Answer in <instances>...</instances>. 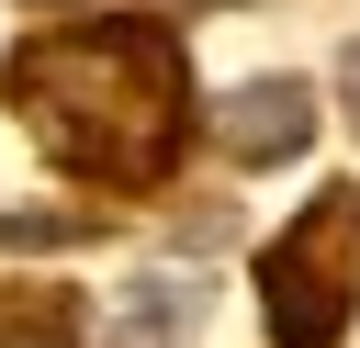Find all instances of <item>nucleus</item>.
Here are the masks:
<instances>
[{"mask_svg": "<svg viewBox=\"0 0 360 348\" xmlns=\"http://www.w3.org/2000/svg\"><path fill=\"white\" fill-rule=\"evenodd\" d=\"M214 146H225L236 168L304 157V146H315V90H304V79H248V90H225V101H214Z\"/></svg>", "mask_w": 360, "mask_h": 348, "instance_id": "7ed1b4c3", "label": "nucleus"}, {"mask_svg": "<svg viewBox=\"0 0 360 348\" xmlns=\"http://www.w3.org/2000/svg\"><path fill=\"white\" fill-rule=\"evenodd\" d=\"M259 314L281 348H338L360 314V191H315L259 247Z\"/></svg>", "mask_w": 360, "mask_h": 348, "instance_id": "f03ea898", "label": "nucleus"}, {"mask_svg": "<svg viewBox=\"0 0 360 348\" xmlns=\"http://www.w3.org/2000/svg\"><path fill=\"white\" fill-rule=\"evenodd\" d=\"M79 213H0V247H79Z\"/></svg>", "mask_w": 360, "mask_h": 348, "instance_id": "20e7f679", "label": "nucleus"}, {"mask_svg": "<svg viewBox=\"0 0 360 348\" xmlns=\"http://www.w3.org/2000/svg\"><path fill=\"white\" fill-rule=\"evenodd\" d=\"M0 348H79L68 314H0Z\"/></svg>", "mask_w": 360, "mask_h": 348, "instance_id": "39448f33", "label": "nucleus"}, {"mask_svg": "<svg viewBox=\"0 0 360 348\" xmlns=\"http://www.w3.org/2000/svg\"><path fill=\"white\" fill-rule=\"evenodd\" d=\"M338 90H349V123H360V45H349V67H338Z\"/></svg>", "mask_w": 360, "mask_h": 348, "instance_id": "423d86ee", "label": "nucleus"}, {"mask_svg": "<svg viewBox=\"0 0 360 348\" xmlns=\"http://www.w3.org/2000/svg\"><path fill=\"white\" fill-rule=\"evenodd\" d=\"M56 11H79V0H56Z\"/></svg>", "mask_w": 360, "mask_h": 348, "instance_id": "0eeeda50", "label": "nucleus"}, {"mask_svg": "<svg viewBox=\"0 0 360 348\" xmlns=\"http://www.w3.org/2000/svg\"><path fill=\"white\" fill-rule=\"evenodd\" d=\"M0 101L34 123V146L90 191H158L191 157V56L146 11H79L34 45H11Z\"/></svg>", "mask_w": 360, "mask_h": 348, "instance_id": "f257e3e1", "label": "nucleus"}]
</instances>
